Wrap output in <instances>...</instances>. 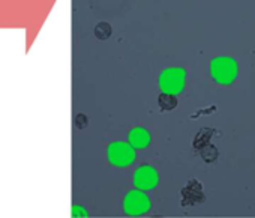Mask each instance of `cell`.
<instances>
[{"label":"cell","mask_w":255,"mask_h":218,"mask_svg":"<svg viewBox=\"0 0 255 218\" xmlns=\"http://www.w3.org/2000/svg\"><path fill=\"white\" fill-rule=\"evenodd\" d=\"M150 209V200L141 190H132L123 199V211L125 214L137 217L146 214Z\"/></svg>","instance_id":"277c9868"},{"label":"cell","mask_w":255,"mask_h":218,"mask_svg":"<svg viewBox=\"0 0 255 218\" xmlns=\"http://www.w3.org/2000/svg\"><path fill=\"white\" fill-rule=\"evenodd\" d=\"M75 125H77L78 128H84V127L87 125V118L83 116V115H78V116L75 118Z\"/></svg>","instance_id":"8fae6325"},{"label":"cell","mask_w":255,"mask_h":218,"mask_svg":"<svg viewBox=\"0 0 255 218\" xmlns=\"http://www.w3.org/2000/svg\"><path fill=\"white\" fill-rule=\"evenodd\" d=\"M159 105L162 110H173V108L177 105V99L171 93H162L159 96Z\"/></svg>","instance_id":"52a82bcc"},{"label":"cell","mask_w":255,"mask_h":218,"mask_svg":"<svg viewBox=\"0 0 255 218\" xmlns=\"http://www.w3.org/2000/svg\"><path fill=\"white\" fill-rule=\"evenodd\" d=\"M159 87L164 93H180L185 87V71L182 68L164 69L159 77Z\"/></svg>","instance_id":"3957f363"},{"label":"cell","mask_w":255,"mask_h":218,"mask_svg":"<svg viewBox=\"0 0 255 218\" xmlns=\"http://www.w3.org/2000/svg\"><path fill=\"white\" fill-rule=\"evenodd\" d=\"M72 215H74V217H87V212H86V211H83L80 206H74V209H72Z\"/></svg>","instance_id":"7c38bea8"},{"label":"cell","mask_w":255,"mask_h":218,"mask_svg":"<svg viewBox=\"0 0 255 218\" xmlns=\"http://www.w3.org/2000/svg\"><path fill=\"white\" fill-rule=\"evenodd\" d=\"M95 33H96L98 38L107 39V38L111 35V27H110L107 23H101V24H98V27L95 29Z\"/></svg>","instance_id":"9c48e42d"},{"label":"cell","mask_w":255,"mask_h":218,"mask_svg":"<svg viewBox=\"0 0 255 218\" xmlns=\"http://www.w3.org/2000/svg\"><path fill=\"white\" fill-rule=\"evenodd\" d=\"M159 182L158 172L152 166H141L134 173V184L141 191L153 190Z\"/></svg>","instance_id":"5b68a950"},{"label":"cell","mask_w":255,"mask_h":218,"mask_svg":"<svg viewBox=\"0 0 255 218\" xmlns=\"http://www.w3.org/2000/svg\"><path fill=\"white\" fill-rule=\"evenodd\" d=\"M210 74L219 84H230L237 77V63L231 57H215L210 62Z\"/></svg>","instance_id":"6da1fadb"},{"label":"cell","mask_w":255,"mask_h":218,"mask_svg":"<svg viewBox=\"0 0 255 218\" xmlns=\"http://www.w3.org/2000/svg\"><path fill=\"white\" fill-rule=\"evenodd\" d=\"M201 155H203L204 161L210 163V161H215V160H216V157H218V151H216L213 146H207V145H206V148L201 151Z\"/></svg>","instance_id":"30bf717a"},{"label":"cell","mask_w":255,"mask_h":218,"mask_svg":"<svg viewBox=\"0 0 255 218\" xmlns=\"http://www.w3.org/2000/svg\"><path fill=\"white\" fill-rule=\"evenodd\" d=\"M212 130H209V128H204V130H201V133H198V136H197V139H195V142H194V146L197 148V149H200V148H204L206 145H209V139L212 137Z\"/></svg>","instance_id":"ba28073f"},{"label":"cell","mask_w":255,"mask_h":218,"mask_svg":"<svg viewBox=\"0 0 255 218\" xmlns=\"http://www.w3.org/2000/svg\"><path fill=\"white\" fill-rule=\"evenodd\" d=\"M107 158L114 167H128L135 160V149L125 142H113L107 149Z\"/></svg>","instance_id":"7a4b0ae2"},{"label":"cell","mask_w":255,"mask_h":218,"mask_svg":"<svg viewBox=\"0 0 255 218\" xmlns=\"http://www.w3.org/2000/svg\"><path fill=\"white\" fill-rule=\"evenodd\" d=\"M128 140H129V145L134 149H144L150 145V133L146 128L137 127L129 131Z\"/></svg>","instance_id":"8992f818"}]
</instances>
